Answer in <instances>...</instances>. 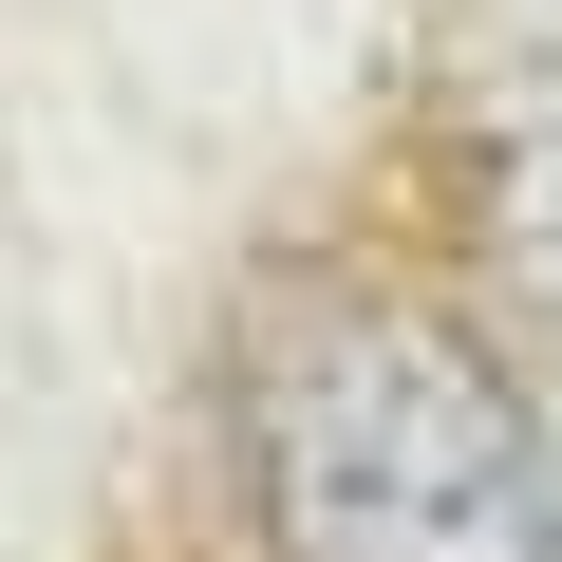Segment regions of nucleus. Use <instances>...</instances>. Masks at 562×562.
I'll return each mask as SVG.
<instances>
[{
	"mask_svg": "<svg viewBox=\"0 0 562 562\" xmlns=\"http://www.w3.org/2000/svg\"><path fill=\"white\" fill-rule=\"evenodd\" d=\"M262 506L281 562H562V469L506 357L450 301L301 281L262 338Z\"/></svg>",
	"mask_w": 562,
	"mask_h": 562,
	"instance_id": "1",
	"label": "nucleus"
},
{
	"mask_svg": "<svg viewBox=\"0 0 562 562\" xmlns=\"http://www.w3.org/2000/svg\"><path fill=\"white\" fill-rule=\"evenodd\" d=\"M469 225L506 262V301L562 338V57L487 76V113H469Z\"/></svg>",
	"mask_w": 562,
	"mask_h": 562,
	"instance_id": "2",
	"label": "nucleus"
},
{
	"mask_svg": "<svg viewBox=\"0 0 562 562\" xmlns=\"http://www.w3.org/2000/svg\"><path fill=\"white\" fill-rule=\"evenodd\" d=\"M543 469H562V394H543Z\"/></svg>",
	"mask_w": 562,
	"mask_h": 562,
	"instance_id": "3",
	"label": "nucleus"
}]
</instances>
